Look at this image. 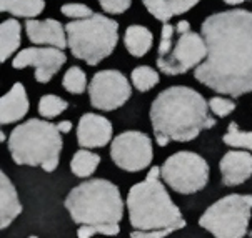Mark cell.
Masks as SVG:
<instances>
[{
  "label": "cell",
  "mask_w": 252,
  "mask_h": 238,
  "mask_svg": "<svg viewBox=\"0 0 252 238\" xmlns=\"http://www.w3.org/2000/svg\"><path fill=\"white\" fill-rule=\"evenodd\" d=\"M209 110L214 113L216 117H227L229 113H232L236 110V104L227 97H212L209 100Z\"/></svg>",
  "instance_id": "cell-28"
},
{
  "label": "cell",
  "mask_w": 252,
  "mask_h": 238,
  "mask_svg": "<svg viewBox=\"0 0 252 238\" xmlns=\"http://www.w3.org/2000/svg\"><path fill=\"white\" fill-rule=\"evenodd\" d=\"M100 163V157L94 152L87 150V148H80L77 150L74 157L70 160V170L75 177L79 178H87L91 177L94 172L97 170Z\"/></svg>",
  "instance_id": "cell-22"
},
{
  "label": "cell",
  "mask_w": 252,
  "mask_h": 238,
  "mask_svg": "<svg viewBox=\"0 0 252 238\" xmlns=\"http://www.w3.org/2000/svg\"><path fill=\"white\" fill-rule=\"evenodd\" d=\"M29 107H31V104H29L24 83H14L10 90L0 99V122H2V125L22 120L27 115Z\"/></svg>",
  "instance_id": "cell-16"
},
{
  "label": "cell",
  "mask_w": 252,
  "mask_h": 238,
  "mask_svg": "<svg viewBox=\"0 0 252 238\" xmlns=\"http://www.w3.org/2000/svg\"><path fill=\"white\" fill-rule=\"evenodd\" d=\"M224 143L229 147H236L241 150L252 152V132H242L237 127V123H229L227 133L224 135Z\"/></svg>",
  "instance_id": "cell-26"
},
{
  "label": "cell",
  "mask_w": 252,
  "mask_h": 238,
  "mask_svg": "<svg viewBox=\"0 0 252 238\" xmlns=\"http://www.w3.org/2000/svg\"><path fill=\"white\" fill-rule=\"evenodd\" d=\"M25 33H27L29 40L35 45L54 47V49H61V50L69 47L65 25H62L55 19L27 20L25 22Z\"/></svg>",
  "instance_id": "cell-14"
},
{
  "label": "cell",
  "mask_w": 252,
  "mask_h": 238,
  "mask_svg": "<svg viewBox=\"0 0 252 238\" xmlns=\"http://www.w3.org/2000/svg\"><path fill=\"white\" fill-rule=\"evenodd\" d=\"M65 30L70 53L89 65H97L107 58L119 42V24L102 14L69 22Z\"/></svg>",
  "instance_id": "cell-6"
},
{
  "label": "cell",
  "mask_w": 252,
  "mask_h": 238,
  "mask_svg": "<svg viewBox=\"0 0 252 238\" xmlns=\"http://www.w3.org/2000/svg\"><path fill=\"white\" fill-rule=\"evenodd\" d=\"M130 80H132V85H134L139 92H147L160 82V77H159V74L154 69H151L149 65H140L137 69L132 70Z\"/></svg>",
  "instance_id": "cell-23"
},
{
  "label": "cell",
  "mask_w": 252,
  "mask_h": 238,
  "mask_svg": "<svg viewBox=\"0 0 252 238\" xmlns=\"http://www.w3.org/2000/svg\"><path fill=\"white\" fill-rule=\"evenodd\" d=\"M112 123L97 113H84L77 125V142L82 148H102L112 138Z\"/></svg>",
  "instance_id": "cell-13"
},
{
  "label": "cell",
  "mask_w": 252,
  "mask_h": 238,
  "mask_svg": "<svg viewBox=\"0 0 252 238\" xmlns=\"http://www.w3.org/2000/svg\"><path fill=\"white\" fill-rule=\"evenodd\" d=\"M110 159L126 172H142L154 159L152 140L142 132H122L110 143Z\"/></svg>",
  "instance_id": "cell-9"
},
{
  "label": "cell",
  "mask_w": 252,
  "mask_h": 238,
  "mask_svg": "<svg viewBox=\"0 0 252 238\" xmlns=\"http://www.w3.org/2000/svg\"><path fill=\"white\" fill-rule=\"evenodd\" d=\"M224 3H227V5H239V3H244L247 0H222Z\"/></svg>",
  "instance_id": "cell-34"
},
{
  "label": "cell",
  "mask_w": 252,
  "mask_h": 238,
  "mask_svg": "<svg viewBox=\"0 0 252 238\" xmlns=\"http://www.w3.org/2000/svg\"><path fill=\"white\" fill-rule=\"evenodd\" d=\"M209 163L194 152H177L160 167L165 185L182 195L200 192L209 182Z\"/></svg>",
  "instance_id": "cell-8"
},
{
  "label": "cell",
  "mask_w": 252,
  "mask_h": 238,
  "mask_svg": "<svg viewBox=\"0 0 252 238\" xmlns=\"http://www.w3.org/2000/svg\"><path fill=\"white\" fill-rule=\"evenodd\" d=\"M63 142L57 125L31 118L12 130L8 137V150L17 165L40 167L54 172L59 165Z\"/></svg>",
  "instance_id": "cell-5"
},
{
  "label": "cell",
  "mask_w": 252,
  "mask_h": 238,
  "mask_svg": "<svg viewBox=\"0 0 252 238\" xmlns=\"http://www.w3.org/2000/svg\"><path fill=\"white\" fill-rule=\"evenodd\" d=\"M207 58L194 77L232 99L252 92V12L236 8L209 15L200 25Z\"/></svg>",
  "instance_id": "cell-1"
},
{
  "label": "cell",
  "mask_w": 252,
  "mask_h": 238,
  "mask_svg": "<svg viewBox=\"0 0 252 238\" xmlns=\"http://www.w3.org/2000/svg\"><path fill=\"white\" fill-rule=\"evenodd\" d=\"M62 85L69 93L80 95V93H84L85 88H87V75H85V72L80 69V67L72 65L70 69L63 74Z\"/></svg>",
  "instance_id": "cell-25"
},
{
  "label": "cell",
  "mask_w": 252,
  "mask_h": 238,
  "mask_svg": "<svg viewBox=\"0 0 252 238\" xmlns=\"http://www.w3.org/2000/svg\"><path fill=\"white\" fill-rule=\"evenodd\" d=\"M160 167H152L145 180L132 185L126 205L129 220L137 232H176L186 227L179 207L160 182Z\"/></svg>",
  "instance_id": "cell-3"
},
{
  "label": "cell",
  "mask_w": 252,
  "mask_h": 238,
  "mask_svg": "<svg viewBox=\"0 0 252 238\" xmlns=\"http://www.w3.org/2000/svg\"><path fill=\"white\" fill-rule=\"evenodd\" d=\"M187 32H190V24L187 22V20H181V22H177V25H176L177 35H182V33H187Z\"/></svg>",
  "instance_id": "cell-32"
},
{
  "label": "cell",
  "mask_w": 252,
  "mask_h": 238,
  "mask_svg": "<svg viewBox=\"0 0 252 238\" xmlns=\"http://www.w3.org/2000/svg\"><path fill=\"white\" fill-rule=\"evenodd\" d=\"M57 129L61 133H69V132L72 130V122L70 120H62L57 123Z\"/></svg>",
  "instance_id": "cell-33"
},
{
  "label": "cell",
  "mask_w": 252,
  "mask_h": 238,
  "mask_svg": "<svg viewBox=\"0 0 252 238\" xmlns=\"http://www.w3.org/2000/svg\"><path fill=\"white\" fill-rule=\"evenodd\" d=\"M132 95V87L119 70H100L89 83V97L94 108L112 112L122 107Z\"/></svg>",
  "instance_id": "cell-10"
},
{
  "label": "cell",
  "mask_w": 252,
  "mask_h": 238,
  "mask_svg": "<svg viewBox=\"0 0 252 238\" xmlns=\"http://www.w3.org/2000/svg\"><path fill=\"white\" fill-rule=\"evenodd\" d=\"M29 238H37V237H29Z\"/></svg>",
  "instance_id": "cell-35"
},
{
  "label": "cell",
  "mask_w": 252,
  "mask_h": 238,
  "mask_svg": "<svg viewBox=\"0 0 252 238\" xmlns=\"http://www.w3.org/2000/svg\"><path fill=\"white\" fill-rule=\"evenodd\" d=\"M207 58V45L200 33L187 32L177 37L174 49L167 57L157 58V67L165 75H182Z\"/></svg>",
  "instance_id": "cell-11"
},
{
  "label": "cell",
  "mask_w": 252,
  "mask_h": 238,
  "mask_svg": "<svg viewBox=\"0 0 252 238\" xmlns=\"http://www.w3.org/2000/svg\"><path fill=\"white\" fill-rule=\"evenodd\" d=\"M22 213V205L14 184L5 173H0V228L10 227V223Z\"/></svg>",
  "instance_id": "cell-17"
},
{
  "label": "cell",
  "mask_w": 252,
  "mask_h": 238,
  "mask_svg": "<svg viewBox=\"0 0 252 238\" xmlns=\"http://www.w3.org/2000/svg\"><path fill=\"white\" fill-rule=\"evenodd\" d=\"M65 208L75 223L84 227L119 225L124 215V200L112 182L92 178L70 190Z\"/></svg>",
  "instance_id": "cell-4"
},
{
  "label": "cell",
  "mask_w": 252,
  "mask_h": 238,
  "mask_svg": "<svg viewBox=\"0 0 252 238\" xmlns=\"http://www.w3.org/2000/svg\"><path fill=\"white\" fill-rule=\"evenodd\" d=\"M67 107H69V104H67L63 99H61L59 95L47 93V95L40 97L37 110L44 118H54V117H59L61 113L65 112Z\"/></svg>",
  "instance_id": "cell-24"
},
{
  "label": "cell",
  "mask_w": 252,
  "mask_h": 238,
  "mask_svg": "<svg viewBox=\"0 0 252 238\" xmlns=\"http://www.w3.org/2000/svg\"><path fill=\"white\" fill-rule=\"evenodd\" d=\"M119 232H121L119 225H110V227H84V225H80L79 230H77V237L92 238L94 235H97V233L107 235V237H115V235H119Z\"/></svg>",
  "instance_id": "cell-30"
},
{
  "label": "cell",
  "mask_w": 252,
  "mask_h": 238,
  "mask_svg": "<svg viewBox=\"0 0 252 238\" xmlns=\"http://www.w3.org/2000/svg\"><path fill=\"white\" fill-rule=\"evenodd\" d=\"M20 24L8 19L0 24V62H5L20 47Z\"/></svg>",
  "instance_id": "cell-20"
},
{
  "label": "cell",
  "mask_w": 252,
  "mask_h": 238,
  "mask_svg": "<svg viewBox=\"0 0 252 238\" xmlns=\"http://www.w3.org/2000/svg\"><path fill=\"white\" fill-rule=\"evenodd\" d=\"M252 195L232 193L212 203L199 218V227L216 238H244L251 222Z\"/></svg>",
  "instance_id": "cell-7"
},
{
  "label": "cell",
  "mask_w": 252,
  "mask_h": 238,
  "mask_svg": "<svg viewBox=\"0 0 252 238\" xmlns=\"http://www.w3.org/2000/svg\"><path fill=\"white\" fill-rule=\"evenodd\" d=\"M61 12H62V15L69 17V19H74V20H84L94 15L92 8L84 5V3H65V5L61 7Z\"/></svg>",
  "instance_id": "cell-29"
},
{
  "label": "cell",
  "mask_w": 252,
  "mask_h": 238,
  "mask_svg": "<svg viewBox=\"0 0 252 238\" xmlns=\"http://www.w3.org/2000/svg\"><path fill=\"white\" fill-rule=\"evenodd\" d=\"M45 0H0V10L31 20L44 12Z\"/></svg>",
  "instance_id": "cell-21"
},
{
  "label": "cell",
  "mask_w": 252,
  "mask_h": 238,
  "mask_svg": "<svg viewBox=\"0 0 252 238\" xmlns=\"http://www.w3.org/2000/svg\"><path fill=\"white\" fill-rule=\"evenodd\" d=\"M102 10L110 15H119L129 10L132 5V0H99Z\"/></svg>",
  "instance_id": "cell-31"
},
{
  "label": "cell",
  "mask_w": 252,
  "mask_h": 238,
  "mask_svg": "<svg viewBox=\"0 0 252 238\" xmlns=\"http://www.w3.org/2000/svg\"><path fill=\"white\" fill-rule=\"evenodd\" d=\"M67 57L61 49L54 47H31L24 49L14 57L12 67L22 70L25 67L35 69V80L38 83H49L61 67L65 63Z\"/></svg>",
  "instance_id": "cell-12"
},
{
  "label": "cell",
  "mask_w": 252,
  "mask_h": 238,
  "mask_svg": "<svg viewBox=\"0 0 252 238\" xmlns=\"http://www.w3.org/2000/svg\"><path fill=\"white\" fill-rule=\"evenodd\" d=\"M154 35L144 25H129L124 33V45L132 57H144L152 49Z\"/></svg>",
  "instance_id": "cell-19"
},
{
  "label": "cell",
  "mask_w": 252,
  "mask_h": 238,
  "mask_svg": "<svg viewBox=\"0 0 252 238\" xmlns=\"http://www.w3.org/2000/svg\"><path fill=\"white\" fill-rule=\"evenodd\" d=\"M145 8L156 17L159 22L169 24L176 15H182L195 7L200 0H142Z\"/></svg>",
  "instance_id": "cell-18"
},
{
  "label": "cell",
  "mask_w": 252,
  "mask_h": 238,
  "mask_svg": "<svg viewBox=\"0 0 252 238\" xmlns=\"http://www.w3.org/2000/svg\"><path fill=\"white\" fill-rule=\"evenodd\" d=\"M174 37H176V25H170V24L162 25L160 42H159V57L157 58H164L172 52L174 44H176Z\"/></svg>",
  "instance_id": "cell-27"
},
{
  "label": "cell",
  "mask_w": 252,
  "mask_h": 238,
  "mask_svg": "<svg viewBox=\"0 0 252 238\" xmlns=\"http://www.w3.org/2000/svg\"><path fill=\"white\" fill-rule=\"evenodd\" d=\"M219 168L222 184L237 186L252 177V155L247 150H230L222 157Z\"/></svg>",
  "instance_id": "cell-15"
},
{
  "label": "cell",
  "mask_w": 252,
  "mask_h": 238,
  "mask_svg": "<svg viewBox=\"0 0 252 238\" xmlns=\"http://www.w3.org/2000/svg\"><path fill=\"white\" fill-rule=\"evenodd\" d=\"M151 123L159 147L169 142H190L216 125L209 102L190 87L174 85L162 90L151 105Z\"/></svg>",
  "instance_id": "cell-2"
}]
</instances>
